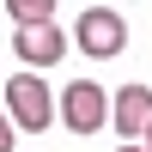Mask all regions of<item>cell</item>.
<instances>
[{
	"label": "cell",
	"instance_id": "obj_1",
	"mask_svg": "<svg viewBox=\"0 0 152 152\" xmlns=\"http://www.w3.org/2000/svg\"><path fill=\"white\" fill-rule=\"evenodd\" d=\"M0 91H6V116H12V128H24V134H49V122H55V97H49V85L37 79L31 67L12 73Z\"/></svg>",
	"mask_w": 152,
	"mask_h": 152
},
{
	"label": "cell",
	"instance_id": "obj_2",
	"mask_svg": "<svg viewBox=\"0 0 152 152\" xmlns=\"http://www.w3.org/2000/svg\"><path fill=\"white\" fill-rule=\"evenodd\" d=\"M73 49L91 55V61H116L122 49H128V24H122V12H110V6L79 12V24H73Z\"/></svg>",
	"mask_w": 152,
	"mask_h": 152
},
{
	"label": "cell",
	"instance_id": "obj_3",
	"mask_svg": "<svg viewBox=\"0 0 152 152\" xmlns=\"http://www.w3.org/2000/svg\"><path fill=\"white\" fill-rule=\"evenodd\" d=\"M55 116H61V128H73V134H97V128L110 122V91L91 85V79H73L67 91H61Z\"/></svg>",
	"mask_w": 152,
	"mask_h": 152
},
{
	"label": "cell",
	"instance_id": "obj_4",
	"mask_svg": "<svg viewBox=\"0 0 152 152\" xmlns=\"http://www.w3.org/2000/svg\"><path fill=\"white\" fill-rule=\"evenodd\" d=\"M67 49H73V43L55 31V18H49V24H18V31H12V55H18L31 73H37V67H55Z\"/></svg>",
	"mask_w": 152,
	"mask_h": 152
},
{
	"label": "cell",
	"instance_id": "obj_5",
	"mask_svg": "<svg viewBox=\"0 0 152 152\" xmlns=\"http://www.w3.org/2000/svg\"><path fill=\"white\" fill-rule=\"evenodd\" d=\"M110 122H116V134L122 140H140L146 134V122H152V85H122L116 91V104H110Z\"/></svg>",
	"mask_w": 152,
	"mask_h": 152
},
{
	"label": "cell",
	"instance_id": "obj_6",
	"mask_svg": "<svg viewBox=\"0 0 152 152\" xmlns=\"http://www.w3.org/2000/svg\"><path fill=\"white\" fill-rule=\"evenodd\" d=\"M12 12V24H49L55 18V0H0Z\"/></svg>",
	"mask_w": 152,
	"mask_h": 152
},
{
	"label": "cell",
	"instance_id": "obj_7",
	"mask_svg": "<svg viewBox=\"0 0 152 152\" xmlns=\"http://www.w3.org/2000/svg\"><path fill=\"white\" fill-rule=\"evenodd\" d=\"M12 146H18V128H12V116L0 110V152H12Z\"/></svg>",
	"mask_w": 152,
	"mask_h": 152
},
{
	"label": "cell",
	"instance_id": "obj_8",
	"mask_svg": "<svg viewBox=\"0 0 152 152\" xmlns=\"http://www.w3.org/2000/svg\"><path fill=\"white\" fill-rule=\"evenodd\" d=\"M140 146H146V152H152V122H146V134H140Z\"/></svg>",
	"mask_w": 152,
	"mask_h": 152
},
{
	"label": "cell",
	"instance_id": "obj_9",
	"mask_svg": "<svg viewBox=\"0 0 152 152\" xmlns=\"http://www.w3.org/2000/svg\"><path fill=\"white\" fill-rule=\"evenodd\" d=\"M116 152H146V146H140V140H128V146H116Z\"/></svg>",
	"mask_w": 152,
	"mask_h": 152
}]
</instances>
